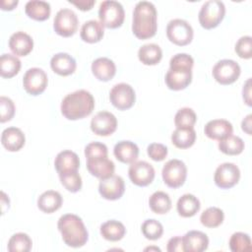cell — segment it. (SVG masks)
<instances>
[{
    "mask_svg": "<svg viewBox=\"0 0 252 252\" xmlns=\"http://www.w3.org/2000/svg\"><path fill=\"white\" fill-rule=\"evenodd\" d=\"M166 250L168 252H176V251H184L183 247V240L182 237L180 236H174L170 238L167 242V247Z\"/></svg>",
    "mask_w": 252,
    "mask_h": 252,
    "instance_id": "47",
    "label": "cell"
},
{
    "mask_svg": "<svg viewBox=\"0 0 252 252\" xmlns=\"http://www.w3.org/2000/svg\"><path fill=\"white\" fill-rule=\"evenodd\" d=\"M48 79L46 73L37 67L29 69L23 78V86L26 92L32 95H37L44 92Z\"/></svg>",
    "mask_w": 252,
    "mask_h": 252,
    "instance_id": "11",
    "label": "cell"
},
{
    "mask_svg": "<svg viewBox=\"0 0 252 252\" xmlns=\"http://www.w3.org/2000/svg\"><path fill=\"white\" fill-rule=\"evenodd\" d=\"M87 168L92 175L101 180L114 174L115 165L107 157H96L87 158Z\"/></svg>",
    "mask_w": 252,
    "mask_h": 252,
    "instance_id": "16",
    "label": "cell"
},
{
    "mask_svg": "<svg viewBox=\"0 0 252 252\" xmlns=\"http://www.w3.org/2000/svg\"><path fill=\"white\" fill-rule=\"evenodd\" d=\"M148 156L155 161H161L167 156V148L160 143H152L147 149Z\"/></svg>",
    "mask_w": 252,
    "mask_h": 252,
    "instance_id": "46",
    "label": "cell"
},
{
    "mask_svg": "<svg viewBox=\"0 0 252 252\" xmlns=\"http://www.w3.org/2000/svg\"><path fill=\"white\" fill-rule=\"evenodd\" d=\"M107 147L100 142H92L88 144L85 148V156L87 158L96 157H107Z\"/></svg>",
    "mask_w": 252,
    "mask_h": 252,
    "instance_id": "45",
    "label": "cell"
},
{
    "mask_svg": "<svg viewBox=\"0 0 252 252\" xmlns=\"http://www.w3.org/2000/svg\"><path fill=\"white\" fill-rule=\"evenodd\" d=\"M61 184L72 193H76L81 190L82 188V177L78 173V170L76 171H69L64 173H58Z\"/></svg>",
    "mask_w": 252,
    "mask_h": 252,
    "instance_id": "40",
    "label": "cell"
},
{
    "mask_svg": "<svg viewBox=\"0 0 252 252\" xmlns=\"http://www.w3.org/2000/svg\"><path fill=\"white\" fill-rule=\"evenodd\" d=\"M69 2L72 3L73 5H75L76 7H78L82 11L91 10L95 3L94 0H79V1H71L70 0Z\"/></svg>",
    "mask_w": 252,
    "mask_h": 252,
    "instance_id": "49",
    "label": "cell"
},
{
    "mask_svg": "<svg viewBox=\"0 0 252 252\" xmlns=\"http://www.w3.org/2000/svg\"><path fill=\"white\" fill-rule=\"evenodd\" d=\"M15 114V104L13 100L7 96L0 97V122L10 121Z\"/></svg>",
    "mask_w": 252,
    "mask_h": 252,
    "instance_id": "44",
    "label": "cell"
},
{
    "mask_svg": "<svg viewBox=\"0 0 252 252\" xmlns=\"http://www.w3.org/2000/svg\"><path fill=\"white\" fill-rule=\"evenodd\" d=\"M219 149L225 155L236 156L243 152L244 142L238 136L229 135L219 142Z\"/></svg>",
    "mask_w": 252,
    "mask_h": 252,
    "instance_id": "35",
    "label": "cell"
},
{
    "mask_svg": "<svg viewBox=\"0 0 252 252\" xmlns=\"http://www.w3.org/2000/svg\"><path fill=\"white\" fill-rule=\"evenodd\" d=\"M113 154L119 161L123 163H132L138 158L139 148L131 141H120L114 146Z\"/></svg>",
    "mask_w": 252,
    "mask_h": 252,
    "instance_id": "25",
    "label": "cell"
},
{
    "mask_svg": "<svg viewBox=\"0 0 252 252\" xmlns=\"http://www.w3.org/2000/svg\"><path fill=\"white\" fill-rule=\"evenodd\" d=\"M94 108V98L86 90H78L68 94L61 102V113L69 120H77L89 116Z\"/></svg>",
    "mask_w": 252,
    "mask_h": 252,
    "instance_id": "2",
    "label": "cell"
},
{
    "mask_svg": "<svg viewBox=\"0 0 252 252\" xmlns=\"http://www.w3.org/2000/svg\"><path fill=\"white\" fill-rule=\"evenodd\" d=\"M1 205H2V212L4 210V206H7L9 208V198L6 196L4 192H1Z\"/></svg>",
    "mask_w": 252,
    "mask_h": 252,
    "instance_id": "52",
    "label": "cell"
},
{
    "mask_svg": "<svg viewBox=\"0 0 252 252\" xmlns=\"http://www.w3.org/2000/svg\"><path fill=\"white\" fill-rule=\"evenodd\" d=\"M126 233L124 224L118 220H110L100 225L101 236L108 241L121 240Z\"/></svg>",
    "mask_w": 252,
    "mask_h": 252,
    "instance_id": "31",
    "label": "cell"
},
{
    "mask_svg": "<svg viewBox=\"0 0 252 252\" xmlns=\"http://www.w3.org/2000/svg\"><path fill=\"white\" fill-rule=\"evenodd\" d=\"M194 60L191 55L187 53H177L173 55L169 61L170 69H189L192 70Z\"/></svg>",
    "mask_w": 252,
    "mask_h": 252,
    "instance_id": "43",
    "label": "cell"
},
{
    "mask_svg": "<svg viewBox=\"0 0 252 252\" xmlns=\"http://www.w3.org/2000/svg\"><path fill=\"white\" fill-rule=\"evenodd\" d=\"M21 69L20 59L12 54H2L0 57V74L3 78H12Z\"/></svg>",
    "mask_w": 252,
    "mask_h": 252,
    "instance_id": "34",
    "label": "cell"
},
{
    "mask_svg": "<svg viewBox=\"0 0 252 252\" xmlns=\"http://www.w3.org/2000/svg\"><path fill=\"white\" fill-rule=\"evenodd\" d=\"M197 121V115L192 108H180L174 116V124L176 128H193Z\"/></svg>",
    "mask_w": 252,
    "mask_h": 252,
    "instance_id": "38",
    "label": "cell"
},
{
    "mask_svg": "<svg viewBox=\"0 0 252 252\" xmlns=\"http://www.w3.org/2000/svg\"><path fill=\"white\" fill-rule=\"evenodd\" d=\"M50 67L56 74L60 76H68L75 72L77 64L70 54L60 52L52 56L50 60Z\"/></svg>",
    "mask_w": 252,
    "mask_h": 252,
    "instance_id": "22",
    "label": "cell"
},
{
    "mask_svg": "<svg viewBox=\"0 0 252 252\" xmlns=\"http://www.w3.org/2000/svg\"><path fill=\"white\" fill-rule=\"evenodd\" d=\"M125 191V183L121 176L112 175L101 179L98 184V192L102 198L110 201L120 199Z\"/></svg>",
    "mask_w": 252,
    "mask_h": 252,
    "instance_id": "15",
    "label": "cell"
},
{
    "mask_svg": "<svg viewBox=\"0 0 252 252\" xmlns=\"http://www.w3.org/2000/svg\"><path fill=\"white\" fill-rule=\"evenodd\" d=\"M251 119H252V114H248L241 122V128L242 130L248 134L251 135Z\"/></svg>",
    "mask_w": 252,
    "mask_h": 252,
    "instance_id": "50",
    "label": "cell"
},
{
    "mask_svg": "<svg viewBox=\"0 0 252 252\" xmlns=\"http://www.w3.org/2000/svg\"><path fill=\"white\" fill-rule=\"evenodd\" d=\"M110 102L119 110H126L133 106L136 99L134 89L126 83H119L112 87L109 93Z\"/></svg>",
    "mask_w": 252,
    "mask_h": 252,
    "instance_id": "10",
    "label": "cell"
},
{
    "mask_svg": "<svg viewBox=\"0 0 252 252\" xmlns=\"http://www.w3.org/2000/svg\"><path fill=\"white\" fill-rule=\"evenodd\" d=\"M224 219V214L222 210L217 207H210L206 209L200 217L201 223L206 226V227H217L220 225L223 221Z\"/></svg>",
    "mask_w": 252,
    "mask_h": 252,
    "instance_id": "36",
    "label": "cell"
},
{
    "mask_svg": "<svg viewBox=\"0 0 252 252\" xmlns=\"http://www.w3.org/2000/svg\"><path fill=\"white\" fill-rule=\"evenodd\" d=\"M236 54L243 59H250L252 56V37L250 35L241 36L235 43Z\"/></svg>",
    "mask_w": 252,
    "mask_h": 252,
    "instance_id": "42",
    "label": "cell"
},
{
    "mask_svg": "<svg viewBox=\"0 0 252 252\" xmlns=\"http://www.w3.org/2000/svg\"><path fill=\"white\" fill-rule=\"evenodd\" d=\"M92 72L97 80L107 82L114 77L116 66L111 59L107 57H99L92 63Z\"/></svg>",
    "mask_w": 252,
    "mask_h": 252,
    "instance_id": "23",
    "label": "cell"
},
{
    "mask_svg": "<svg viewBox=\"0 0 252 252\" xmlns=\"http://www.w3.org/2000/svg\"><path fill=\"white\" fill-rule=\"evenodd\" d=\"M138 58L145 65H156L162 58V50L156 43H147L139 48Z\"/></svg>",
    "mask_w": 252,
    "mask_h": 252,
    "instance_id": "30",
    "label": "cell"
},
{
    "mask_svg": "<svg viewBox=\"0 0 252 252\" xmlns=\"http://www.w3.org/2000/svg\"><path fill=\"white\" fill-rule=\"evenodd\" d=\"M26 142L25 134L20 128L8 127L3 130L1 135V143L3 147L9 152L20 151Z\"/></svg>",
    "mask_w": 252,
    "mask_h": 252,
    "instance_id": "20",
    "label": "cell"
},
{
    "mask_svg": "<svg viewBox=\"0 0 252 252\" xmlns=\"http://www.w3.org/2000/svg\"><path fill=\"white\" fill-rule=\"evenodd\" d=\"M240 178V170L238 166L231 162H224L219 165L215 171L214 180L218 187L229 189L233 187Z\"/></svg>",
    "mask_w": 252,
    "mask_h": 252,
    "instance_id": "12",
    "label": "cell"
},
{
    "mask_svg": "<svg viewBox=\"0 0 252 252\" xmlns=\"http://www.w3.org/2000/svg\"><path fill=\"white\" fill-rule=\"evenodd\" d=\"M63 203L62 196L54 190L43 192L37 199V207L40 211L46 214H51L61 208Z\"/></svg>",
    "mask_w": 252,
    "mask_h": 252,
    "instance_id": "26",
    "label": "cell"
},
{
    "mask_svg": "<svg viewBox=\"0 0 252 252\" xmlns=\"http://www.w3.org/2000/svg\"><path fill=\"white\" fill-rule=\"evenodd\" d=\"M54 165L58 173L76 171L80 167V159L76 153L65 150L56 156Z\"/></svg>",
    "mask_w": 252,
    "mask_h": 252,
    "instance_id": "24",
    "label": "cell"
},
{
    "mask_svg": "<svg viewBox=\"0 0 252 252\" xmlns=\"http://www.w3.org/2000/svg\"><path fill=\"white\" fill-rule=\"evenodd\" d=\"M165 84L172 91H180L187 88L192 81V70L168 69L165 74Z\"/></svg>",
    "mask_w": 252,
    "mask_h": 252,
    "instance_id": "17",
    "label": "cell"
},
{
    "mask_svg": "<svg viewBox=\"0 0 252 252\" xmlns=\"http://www.w3.org/2000/svg\"><path fill=\"white\" fill-rule=\"evenodd\" d=\"M240 72L239 64L231 59L218 61L212 71L214 79L220 85H230L234 83L238 79Z\"/></svg>",
    "mask_w": 252,
    "mask_h": 252,
    "instance_id": "9",
    "label": "cell"
},
{
    "mask_svg": "<svg viewBox=\"0 0 252 252\" xmlns=\"http://www.w3.org/2000/svg\"><path fill=\"white\" fill-rule=\"evenodd\" d=\"M18 0H2L0 1V6L2 10H13L18 5Z\"/></svg>",
    "mask_w": 252,
    "mask_h": 252,
    "instance_id": "51",
    "label": "cell"
},
{
    "mask_svg": "<svg viewBox=\"0 0 252 252\" xmlns=\"http://www.w3.org/2000/svg\"><path fill=\"white\" fill-rule=\"evenodd\" d=\"M155 168L145 160L134 161L128 169V175L133 184L137 186H147L151 184L155 178Z\"/></svg>",
    "mask_w": 252,
    "mask_h": 252,
    "instance_id": "13",
    "label": "cell"
},
{
    "mask_svg": "<svg viewBox=\"0 0 252 252\" xmlns=\"http://www.w3.org/2000/svg\"><path fill=\"white\" fill-rule=\"evenodd\" d=\"M185 252H203L209 246V238L206 233L200 230L188 231L183 237Z\"/></svg>",
    "mask_w": 252,
    "mask_h": 252,
    "instance_id": "21",
    "label": "cell"
},
{
    "mask_svg": "<svg viewBox=\"0 0 252 252\" xmlns=\"http://www.w3.org/2000/svg\"><path fill=\"white\" fill-rule=\"evenodd\" d=\"M205 135L213 140H222L232 135L233 127L231 123L225 119H214L209 121L204 128Z\"/></svg>",
    "mask_w": 252,
    "mask_h": 252,
    "instance_id": "19",
    "label": "cell"
},
{
    "mask_svg": "<svg viewBox=\"0 0 252 252\" xmlns=\"http://www.w3.org/2000/svg\"><path fill=\"white\" fill-rule=\"evenodd\" d=\"M225 14V6L222 1L220 0H208L206 1L199 12L198 19L200 25L206 29H214L219 26L222 21Z\"/></svg>",
    "mask_w": 252,
    "mask_h": 252,
    "instance_id": "5",
    "label": "cell"
},
{
    "mask_svg": "<svg viewBox=\"0 0 252 252\" xmlns=\"http://www.w3.org/2000/svg\"><path fill=\"white\" fill-rule=\"evenodd\" d=\"M229 248L233 252H245L251 250V239L247 233L234 232L229 239Z\"/></svg>",
    "mask_w": 252,
    "mask_h": 252,
    "instance_id": "41",
    "label": "cell"
},
{
    "mask_svg": "<svg viewBox=\"0 0 252 252\" xmlns=\"http://www.w3.org/2000/svg\"><path fill=\"white\" fill-rule=\"evenodd\" d=\"M158 30V13L150 1H139L133 11L132 31L139 39L153 37Z\"/></svg>",
    "mask_w": 252,
    "mask_h": 252,
    "instance_id": "1",
    "label": "cell"
},
{
    "mask_svg": "<svg viewBox=\"0 0 252 252\" xmlns=\"http://www.w3.org/2000/svg\"><path fill=\"white\" fill-rule=\"evenodd\" d=\"M9 47L17 56H26L33 48L32 36L24 32H16L9 38Z\"/></svg>",
    "mask_w": 252,
    "mask_h": 252,
    "instance_id": "18",
    "label": "cell"
},
{
    "mask_svg": "<svg viewBox=\"0 0 252 252\" xmlns=\"http://www.w3.org/2000/svg\"><path fill=\"white\" fill-rule=\"evenodd\" d=\"M79 20L76 13L68 8L60 9L53 21V29L55 32L61 36L68 37L73 35L78 29Z\"/></svg>",
    "mask_w": 252,
    "mask_h": 252,
    "instance_id": "8",
    "label": "cell"
},
{
    "mask_svg": "<svg viewBox=\"0 0 252 252\" xmlns=\"http://www.w3.org/2000/svg\"><path fill=\"white\" fill-rule=\"evenodd\" d=\"M98 18L101 25L108 29H116L122 26L125 18L124 8L118 1H102L98 8Z\"/></svg>",
    "mask_w": 252,
    "mask_h": 252,
    "instance_id": "4",
    "label": "cell"
},
{
    "mask_svg": "<svg viewBox=\"0 0 252 252\" xmlns=\"http://www.w3.org/2000/svg\"><path fill=\"white\" fill-rule=\"evenodd\" d=\"M32 241L24 232H18L11 236L8 241V251L10 252H29L32 249Z\"/></svg>",
    "mask_w": 252,
    "mask_h": 252,
    "instance_id": "37",
    "label": "cell"
},
{
    "mask_svg": "<svg viewBox=\"0 0 252 252\" xmlns=\"http://www.w3.org/2000/svg\"><path fill=\"white\" fill-rule=\"evenodd\" d=\"M196 141L194 128H176L171 134V142L178 149H188Z\"/></svg>",
    "mask_w": 252,
    "mask_h": 252,
    "instance_id": "32",
    "label": "cell"
},
{
    "mask_svg": "<svg viewBox=\"0 0 252 252\" xmlns=\"http://www.w3.org/2000/svg\"><path fill=\"white\" fill-rule=\"evenodd\" d=\"M141 230L143 235L149 240H157L161 237L163 233L162 224L154 219L146 220L141 226Z\"/></svg>",
    "mask_w": 252,
    "mask_h": 252,
    "instance_id": "39",
    "label": "cell"
},
{
    "mask_svg": "<svg viewBox=\"0 0 252 252\" xmlns=\"http://www.w3.org/2000/svg\"><path fill=\"white\" fill-rule=\"evenodd\" d=\"M57 227L66 245L79 248L84 246L88 239V230L80 217L74 214H65L60 217Z\"/></svg>",
    "mask_w": 252,
    "mask_h": 252,
    "instance_id": "3",
    "label": "cell"
},
{
    "mask_svg": "<svg viewBox=\"0 0 252 252\" xmlns=\"http://www.w3.org/2000/svg\"><path fill=\"white\" fill-rule=\"evenodd\" d=\"M116 128L117 119L108 111H99L91 120V129L98 136H109L115 132Z\"/></svg>",
    "mask_w": 252,
    "mask_h": 252,
    "instance_id": "14",
    "label": "cell"
},
{
    "mask_svg": "<svg viewBox=\"0 0 252 252\" xmlns=\"http://www.w3.org/2000/svg\"><path fill=\"white\" fill-rule=\"evenodd\" d=\"M26 14L35 21H45L49 18L51 8L46 1L32 0L28 1L25 6Z\"/></svg>",
    "mask_w": 252,
    "mask_h": 252,
    "instance_id": "28",
    "label": "cell"
},
{
    "mask_svg": "<svg viewBox=\"0 0 252 252\" xmlns=\"http://www.w3.org/2000/svg\"><path fill=\"white\" fill-rule=\"evenodd\" d=\"M242 94H243V99L245 103L251 106V78L247 79V81L243 85Z\"/></svg>",
    "mask_w": 252,
    "mask_h": 252,
    "instance_id": "48",
    "label": "cell"
},
{
    "mask_svg": "<svg viewBox=\"0 0 252 252\" xmlns=\"http://www.w3.org/2000/svg\"><path fill=\"white\" fill-rule=\"evenodd\" d=\"M161 175L163 182L168 187L178 188L182 186L186 180L187 167L182 160L172 158L163 165Z\"/></svg>",
    "mask_w": 252,
    "mask_h": 252,
    "instance_id": "7",
    "label": "cell"
},
{
    "mask_svg": "<svg viewBox=\"0 0 252 252\" xmlns=\"http://www.w3.org/2000/svg\"><path fill=\"white\" fill-rule=\"evenodd\" d=\"M149 206L156 214H166L171 209V200L167 193L163 191H156L149 199Z\"/></svg>",
    "mask_w": 252,
    "mask_h": 252,
    "instance_id": "33",
    "label": "cell"
},
{
    "mask_svg": "<svg viewBox=\"0 0 252 252\" xmlns=\"http://www.w3.org/2000/svg\"><path fill=\"white\" fill-rule=\"evenodd\" d=\"M201 207L199 199L193 194L182 195L176 204V209L179 216L183 218H191L199 212Z\"/></svg>",
    "mask_w": 252,
    "mask_h": 252,
    "instance_id": "29",
    "label": "cell"
},
{
    "mask_svg": "<svg viewBox=\"0 0 252 252\" xmlns=\"http://www.w3.org/2000/svg\"><path fill=\"white\" fill-rule=\"evenodd\" d=\"M167 38L176 45L184 46L193 39V29L191 25L182 19L170 20L166 26Z\"/></svg>",
    "mask_w": 252,
    "mask_h": 252,
    "instance_id": "6",
    "label": "cell"
},
{
    "mask_svg": "<svg viewBox=\"0 0 252 252\" xmlns=\"http://www.w3.org/2000/svg\"><path fill=\"white\" fill-rule=\"evenodd\" d=\"M103 26L96 20H90L83 24L80 32L81 38L89 43L98 42L103 36Z\"/></svg>",
    "mask_w": 252,
    "mask_h": 252,
    "instance_id": "27",
    "label": "cell"
},
{
    "mask_svg": "<svg viewBox=\"0 0 252 252\" xmlns=\"http://www.w3.org/2000/svg\"><path fill=\"white\" fill-rule=\"evenodd\" d=\"M153 251V250H155V251H160V249L158 248V247H155V246H151V247H147V248H145V251Z\"/></svg>",
    "mask_w": 252,
    "mask_h": 252,
    "instance_id": "53",
    "label": "cell"
}]
</instances>
